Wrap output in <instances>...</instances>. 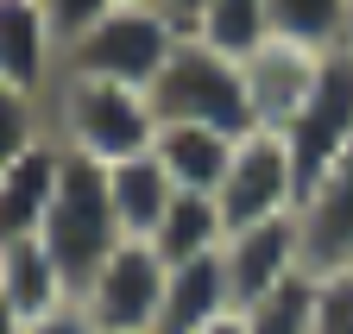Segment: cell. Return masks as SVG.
<instances>
[{"mask_svg": "<svg viewBox=\"0 0 353 334\" xmlns=\"http://www.w3.org/2000/svg\"><path fill=\"white\" fill-rule=\"evenodd\" d=\"M164 284L170 265L158 259L152 240H120L108 265L76 290V303L88 309L101 334H158V309H164Z\"/></svg>", "mask_w": 353, "mask_h": 334, "instance_id": "8992f818", "label": "cell"}, {"mask_svg": "<svg viewBox=\"0 0 353 334\" xmlns=\"http://www.w3.org/2000/svg\"><path fill=\"white\" fill-rule=\"evenodd\" d=\"M63 63V45L51 32L44 0H0V82H13L26 95H51Z\"/></svg>", "mask_w": 353, "mask_h": 334, "instance_id": "8fae6325", "label": "cell"}, {"mask_svg": "<svg viewBox=\"0 0 353 334\" xmlns=\"http://www.w3.org/2000/svg\"><path fill=\"white\" fill-rule=\"evenodd\" d=\"M221 271H228L234 309H252L259 297H272L290 278H303V227H296V215L228 233L221 240Z\"/></svg>", "mask_w": 353, "mask_h": 334, "instance_id": "ba28073f", "label": "cell"}, {"mask_svg": "<svg viewBox=\"0 0 353 334\" xmlns=\"http://www.w3.org/2000/svg\"><path fill=\"white\" fill-rule=\"evenodd\" d=\"M202 334H246V322H240V315H228V322H214V328H202Z\"/></svg>", "mask_w": 353, "mask_h": 334, "instance_id": "4316f807", "label": "cell"}, {"mask_svg": "<svg viewBox=\"0 0 353 334\" xmlns=\"http://www.w3.org/2000/svg\"><path fill=\"white\" fill-rule=\"evenodd\" d=\"M221 240H228V227H221V208L214 196H176L164 227L152 233L158 259L164 265H183V259H202V253H221Z\"/></svg>", "mask_w": 353, "mask_h": 334, "instance_id": "d6986e66", "label": "cell"}, {"mask_svg": "<svg viewBox=\"0 0 353 334\" xmlns=\"http://www.w3.org/2000/svg\"><path fill=\"white\" fill-rule=\"evenodd\" d=\"M228 315H240V309H234L228 271H221V253H202V259L170 265L164 309H158V334H202V328L228 322Z\"/></svg>", "mask_w": 353, "mask_h": 334, "instance_id": "7c38bea8", "label": "cell"}, {"mask_svg": "<svg viewBox=\"0 0 353 334\" xmlns=\"http://www.w3.org/2000/svg\"><path fill=\"white\" fill-rule=\"evenodd\" d=\"M152 7H158L164 19H176V25H183V38H190V25L202 19V7H208V0H152Z\"/></svg>", "mask_w": 353, "mask_h": 334, "instance_id": "d4e9b609", "label": "cell"}, {"mask_svg": "<svg viewBox=\"0 0 353 334\" xmlns=\"http://www.w3.org/2000/svg\"><path fill=\"white\" fill-rule=\"evenodd\" d=\"M234 145L240 139L208 133V127H158L152 158L164 164V177L183 189V196H214L221 177H228V164H234Z\"/></svg>", "mask_w": 353, "mask_h": 334, "instance_id": "5bb4252c", "label": "cell"}, {"mask_svg": "<svg viewBox=\"0 0 353 334\" xmlns=\"http://www.w3.org/2000/svg\"><path fill=\"white\" fill-rule=\"evenodd\" d=\"M44 253L57 259V271L70 278V290H82L108 265V253L126 240L120 221H114V202H108V171L101 164H82V158H63L57 171V189H51V208H44Z\"/></svg>", "mask_w": 353, "mask_h": 334, "instance_id": "277c9868", "label": "cell"}, {"mask_svg": "<svg viewBox=\"0 0 353 334\" xmlns=\"http://www.w3.org/2000/svg\"><path fill=\"white\" fill-rule=\"evenodd\" d=\"M272 7V38L309 51V57H328L347 51V0H265Z\"/></svg>", "mask_w": 353, "mask_h": 334, "instance_id": "ac0fdd59", "label": "cell"}, {"mask_svg": "<svg viewBox=\"0 0 353 334\" xmlns=\"http://www.w3.org/2000/svg\"><path fill=\"white\" fill-rule=\"evenodd\" d=\"M57 171H63L57 145H38L32 158L13 164V171H0V246L38 240L44 208H51V189H57Z\"/></svg>", "mask_w": 353, "mask_h": 334, "instance_id": "2e32d148", "label": "cell"}, {"mask_svg": "<svg viewBox=\"0 0 353 334\" xmlns=\"http://www.w3.org/2000/svg\"><path fill=\"white\" fill-rule=\"evenodd\" d=\"M145 101L158 114V127H208V133H228V139L252 133V101H246L240 63L196 45V38L176 45V57L164 63V76L152 82Z\"/></svg>", "mask_w": 353, "mask_h": 334, "instance_id": "3957f363", "label": "cell"}, {"mask_svg": "<svg viewBox=\"0 0 353 334\" xmlns=\"http://www.w3.org/2000/svg\"><path fill=\"white\" fill-rule=\"evenodd\" d=\"M296 227H303V271L309 278L353 265V145L303 189Z\"/></svg>", "mask_w": 353, "mask_h": 334, "instance_id": "9c48e42d", "label": "cell"}, {"mask_svg": "<svg viewBox=\"0 0 353 334\" xmlns=\"http://www.w3.org/2000/svg\"><path fill=\"white\" fill-rule=\"evenodd\" d=\"M44 133L63 158L82 164H114L145 158L158 139V114L139 89H120V82H95V76H57L51 95H44Z\"/></svg>", "mask_w": 353, "mask_h": 334, "instance_id": "6da1fadb", "label": "cell"}, {"mask_svg": "<svg viewBox=\"0 0 353 334\" xmlns=\"http://www.w3.org/2000/svg\"><path fill=\"white\" fill-rule=\"evenodd\" d=\"M190 38L221 51V57H234V63H246L259 45H272V7L265 0H208L202 19L190 25Z\"/></svg>", "mask_w": 353, "mask_h": 334, "instance_id": "e0dca14e", "label": "cell"}, {"mask_svg": "<svg viewBox=\"0 0 353 334\" xmlns=\"http://www.w3.org/2000/svg\"><path fill=\"white\" fill-rule=\"evenodd\" d=\"M176 45H183L176 19H164L152 0H120L108 19H95L82 38L63 45L57 76H95V82H120V89L152 95V82L176 57Z\"/></svg>", "mask_w": 353, "mask_h": 334, "instance_id": "7a4b0ae2", "label": "cell"}, {"mask_svg": "<svg viewBox=\"0 0 353 334\" xmlns=\"http://www.w3.org/2000/svg\"><path fill=\"white\" fill-rule=\"evenodd\" d=\"M0 334H26V322H19V315H13L7 303H0Z\"/></svg>", "mask_w": 353, "mask_h": 334, "instance_id": "484cf974", "label": "cell"}, {"mask_svg": "<svg viewBox=\"0 0 353 334\" xmlns=\"http://www.w3.org/2000/svg\"><path fill=\"white\" fill-rule=\"evenodd\" d=\"M0 303H7L26 328L44 322V315H57L63 303H76V290H70V278L57 271V259L44 253V240H13V246H0Z\"/></svg>", "mask_w": 353, "mask_h": 334, "instance_id": "4fadbf2b", "label": "cell"}, {"mask_svg": "<svg viewBox=\"0 0 353 334\" xmlns=\"http://www.w3.org/2000/svg\"><path fill=\"white\" fill-rule=\"evenodd\" d=\"M176 196H183V189L164 177V164L152 152L145 158H126V164L108 171V202H114V221H120L126 240H152L164 227V215H170Z\"/></svg>", "mask_w": 353, "mask_h": 334, "instance_id": "9a60e30c", "label": "cell"}, {"mask_svg": "<svg viewBox=\"0 0 353 334\" xmlns=\"http://www.w3.org/2000/svg\"><path fill=\"white\" fill-rule=\"evenodd\" d=\"M38 145H51V133H44V95H26L13 82H0V171H13Z\"/></svg>", "mask_w": 353, "mask_h": 334, "instance_id": "44dd1931", "label": "cell"}, {"mask_svg": "<svg viewBox=\"0 0 353 334\" xmlns=\"http://www.w3.org/2000/svg\"><path fill=\"white\" fill-rule=\"evenodd\" d=\"M26 334H101V328L88 322V309H82V303H63L57 315H44V322H32Z\"/></svg>", "mask_w": 353, "mask_h": 334, "instance_id": "cb8c5ba5", "label": "cell"}, {"mask_svg": "<svg viewBox=\"0 0 353 334\" xmlns=\"http://www.w3.org/2000/svg\"><path fill=\"white\" fill-rule=\"evenodd\" d=\"M296 202H303V177H296L290 139L272 133V127H252L234 145V164L214 189L221 227L246 233V227H265V221H284V215H296Z\"/></svg>", "mask_w": 353, "mask_h": 334, "instance_id": "5b68a950", "label": "cell"}, {"mask_svg": "<svg viewBox=\"0 0 353 334\" xmlns=\"http://www.w3.org/2000/svg\"><path fill=\"white\" fill-rule=\"evenodd\" d=\"M246 101H252V127H272L284 133L290 127V114L309 101V89H316V76H322V57H309L296 45H284V38H272V45H259L246 63Z\"/></svg>", "mask_w": 353, "mask_h": 334, "instance_id": "30bf717a", "label": "cell"}, {"mask_svg": "<svg viewBox=\"0 0 353 334\" xmlns=\"http://www.w3.org/2000/svg\"><path fill=\"white\" fill-rule=\"evenodd\" d=\"M120 7V0H44V13H51V32H57V45H70V38H82L95 19H108Z\"/></svg>", "mask_w": 353, "mask_h": 334, "instance_id": "603a6c76", "label": "cell"}, {"mask_svg": "<svg viewBox=\"0 0 353 334\" xmlns=\"http://www.w3.org/2000/svg\"><path fill=\"white\" fill-rule=\"evenodd\" d=\"M284 139H290L303 189L353 145V51H328L322 57V76H316V89H309V101L290 114Z\"/></svg>", "mask_w": 353, "mask_h": 334, "instance_id": "52a82bcc", "label": "cell"}, {"mask_svg": "<svg viewBox=\"0 0 353 334\" xmlns=\"http://www.w3.org/2000/svg\"><path fill=\"white\" fill-rule=\"evenodd\" d=\"M246 334H316V278H290L284 290L259 297L252 309H240Z\"/></svg>", "mask_w": 353, "mask_h": 334, "instance_id": "ffe728a7", "label": "cell"}, {"mask_svg": "<svg viewBox=\"0 0 353 334\" xmlns=\"http://www.w3.org/2000/svg\"><path fill=\"white\" fill-rule=\"evenodd\" d=\"M316 334H353V265L316 278Z\"/></svg>", "mask_w": 353, "mask_h": 334, "instance_id": "7402d4cb", "label": "cell"}, {"mask_svg": "<svg viewBox=\"0 0 353 334\" xmlns=\"http://www.w3.org/2000/svg\"><path fill=\"white\" fill-rule=\"evenodd\" d=\"M347 51H353V0H347Z\"/></svg>", "mask_w": 353, "mask_h": 334, "instance_id": "83f0119b", "label": "cell"}]
</instances>
